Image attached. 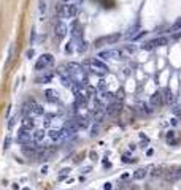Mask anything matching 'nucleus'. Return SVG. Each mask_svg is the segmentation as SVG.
<instances>
[{
    "label": "nucleus",
    "mask_w": 181,
    "mask_h": 190,
    "mask_svg": "<svg viewBox=\"0 0 181 190\" xmlns=\"http://www.w3.org/2000/svg\"><path fill=\"white\" fill-rule=\"evenodd\" d=\"M121 40V33H111V35H105V36H100L94 41V46L95 48H100L103 45H115Z\"/></svg>",
    "instance_id": "39448f33"
},
{
    "label": "nucleus",
    "mask_w": 181,
    "mask_h": 190,
    "mask_svg": "<svg viewBox=\"0 0 181 190\" xmlns=\"http://www.w3.org/2000/svg\"><path fill=\"white\" fill-rule=\"evenodd\" d=\"M172 138H175V131H169V133H167V141L172 142Z\"/></svg>",
    "instance_id": "393cba45"
},
{
    "label": "nucleus",
    "mask_w": 181,
    "mask_h": 190,
    "mask_svg": "<svg viewBox=\"0 0 181 190\" xmlns=\"http://www.w3.org/2000/svg\"><path fill=\"white\" fill-rule=\"evenodd\" d=\"M38 5H40V13H45L46 11V0H40Z\"/></svg>",
    "instance_id": "b1692460"
},
{
    "label": "nucleus",
    "mask_w": 181,
    "mask_h": 190,
    "mask_svg": "<svg viewBox=\"0 0 181 190\" xmlns=\"http://www.w3.org/2000/svg\"><path fill=\"white\" fill-rule=\"evenodd\" d=\"M99 57L102 59H111V60H119L122 57V52L119 49H108V51H102L99 54Z\"/></svg>",
    "instance_id": "0eeeda50"
},
{
    "label": "nucleus",
    "mask_w": 181,
    "mask_h": 190,
    "mask_svg": "<svg viewBox=\"0 0 181 190\" xmlns=\"http://www.w3.org/2000/svg\"><path fill=\"white\" fill-rule=\"evenodd\" d=\"M97 133H99V127H97V125H95V127L92 128V133H91V136H95Z\"/></svg>",
    "instance_id": "cd10ccee"
},
{
    "label": "nucleus",
    "mask_w": 181,
    "mask_h": 190,
    "mask_svg": "<svg viewBox=\"0 0 181 190\" xmlns=\"http://www.w3.org/2000/svg\"><path fill=\"white\" fill-rule=\"evenodd\" d=\"M146 174H148V168H138L133 171V181H142V179L146 178Z\"/></svg>",
    "instance_id": "2eb2a0df"
},
{
    "label": "nucleus",
    "mask_w": 181,
    "mask_h": 190,
    "mask_svg": "<svg viewBox=\"0 0 181 190\" xmlns=\"http://www.w3.org/2000/svg\"><path fill=\"white\" fill-rule=\"evenodd\" d=\"M45 138V130H41V128H38V130H33V133H32V140L35 141V142H40Z\"/></svg>",
    "instance_id": "aec40b11"
},
{
    "label": "nucleus",
    "mask_w": 181,
    "mask_h": 190,
    "mask_svg": "<svg viewBox=\"0 0 181 190\" xmlns=\"http://www.w3.org/2000/svg\"><path fill=\"white\" fill-rule=\"evenodd\" d=\"M22 190H29V189H22Z\"/></svg>",
    "instance_id": "2f4dec72"
},
{
    "label": "nucleus",
    "mask_w": 181,
    "mask_h": 190,
    "mask_svg": "<svg viewBox=\"0 0 181 190\" xmlns=\"http://www.w3.org/2000/svg\"><path fill=\"white\" fill-rule=\"evenodd\" d=\"M165 168H164V166H156V168H154V171H151V176H153V178H159V176H164L165 174Z\"/></svg>",
    "instance_id": "412c9836"
},
{
    "label": "nucleus",
    "mask_w": 181,
    "mask_h": 190,
    "mask_svg": "<svg viewBox=\"0 0 181 190\" xmlns=\"http://www.w3.org/2000/svg\"><path fill=\"white\" fill-rule=\"evenodd\" d=\"M70 131L67 130V128H60V130H56V128H53V130H49L48 131V136L51 138L53 141H56V142H60V141H65L67 138L70 136Z\"/></svg>",
    "instance_id": "423d86ee"
},
{
    "label": "nucleus",
    "mask_w": 181,
    "mask_h": 190,
    "mask_svg": "<svg viewBox=\"0 0 181 190\" xmlns=\"http://www.w3.org/2000/svg\"><path fill=\"white\" fill-rule=\"evenodd\" d=\"M75 120H76L78 128H88L89 127V120H88V117H84V116H76Z\"/></svg>",
    "instance_id": "f3484780"
},
{
    "label": "nucleus",
    "mask_w": 181,
    "mask_h": 190,
    "mask_svg": "<svg viewBox=\"0 0 181 190\" xmlns=\"http://www.w3.org/2000/svg\"><path fill=\"white\" fill-rule=\"evenodd\" d=\"M21 128H24V130H27V131L35 130V119L30 117V116L24 117L22 119V124H21Z\"/></svg>",
    "instance_id": "4468645a"
},
{
    "label": "nucleus",
    "mask_w": 181,
    "mask_h": 190,
    "mask_svg": "<svg viewBox=\"0 0 181 190\" xmlns=\"http://www.w3.org/2000/svg\"><path fill=\"white\" fill-rule=\"evenodd\" d=\"M45 98L48 103H59V95L54 89H46L45 90Z\"/></svg>",
    "instance_id": "f8f14e48"
},
{
    "label": "nucleus",
    "mask_w": 181,
    "mask_h": 190,
    "mask_svg": "<svg viewBox=\"0 0 181 190\" xmlns=\"http://www.w3.org/2000/svg\"><path fill=\"white\" fill-rule=\"evenodd\" d=\"M103 117H105V109H103V108H95V109L92 111V120L102 122Z\"/></svg>",
    "instance_id": "dca6fc26"
},
{
    "label": "nucleus",
    "mask_w": 181,
    "mask_h": 190,
    "mask_svg": "<svg viewBox=\"0 0 181 190\" xmlns=\"http://www.w3.org/2000/svg\"><path fill=\"white\" fill-rule=\"evenodd\" d=\"M140 109H142L143 114H151V113H153V108L148 106L146 103H142V105H140Z\"/></svg>",
    "instance_id": "4be33fe9"
},
{
    "label": "nucleus",
    "mask_w": 181,
    "mask_h": 190,
    "mask_svg": "<svg viewBox=\"0 0 181 190\" xmlns=\"http://www.w3.org/2000/svg\"><path fill=\"white\" fill-rule=\"evenodd\" d=\"M56 13H57L59 18L73 19L78 14V5H75V3H57Z\"/></svg>",
    "instance_id": "f257e3e1"
},
{
    "label": "nucleus",
    "mask_w": 181,
    "mask_h": 190,
    "mask_svg": "<svg viewBox=\"0 0 181 190\" xmlns=\"http://www.w3.org/2000/svg\"><path fill=\"white\" fill-rule=\"evenodd\" d=\"M53 79V73H45L41 76L37 78V84H46V83H51Z\"/></svg>",
    "instance_id": "a211bd4d"
},
{
    "label": "nucleus",
    "mask_w": 181,
    "mask_h": 190,
    "mask_svg": "<svg viewBox=\"0 0 181 190\" xmlns=\"http://www.w3.org/2000/svg\"><path fill=\"white\" fill-rule=\"evenodd\" d=\"M67 32H68V27L65 25V22H62V21H59L57 24H56V27H54V33H56V36L60 40V38H64V36L67 35Z\"/></svg>",
    "instance_id": "9d476101"
},
{
    "label": "nucleus",
    "mask_w": 181,
    "mask_h": 190,
    "mask_svg": "<svg viewBox=\"0 0 181 190\" xmlns=\"http://www.w3.org/2000/svg\"><path fill=\"white\" fill-rule=\"evenodd\" d=\"M41 173H43V174H46V173H48V166H43V168H41Z\"/></svg>",
    "instance_id": "c756f323"
},
{
    "label": "nucleus",
    "mask_w": 181,
    "mask_h": 190,
    "mask_svg": "<svg viewBox=\"0 0 181 190\" xmlns=\"http://www.w3.org/2000/svg\"><path fill=\"white\" fill-rule=\"evenodd\" d=\"M180 29H181V18H180L175 24H173L172 27H170V30H172V32H173V30H180Z\"/></svg>",
    "instance_id": "5701e85b"
},
{
    "label": "nucleus",
    "mask_w": 181,
    "mask_h": 190,
    "mask_svg": "<svg viewBox=\"0 0 181 190\" xmlns=\"http://www.w3.org/2000/svg\"><path fill=\"white\" fill-rule=\"evenodd\" d=\"M167 43H169V40H167L165 36H159V38H154V40H151V41H148L143 46V49H153V48H156V46H165Z\"/></svg>",
    "instance_id": "1a4fd4ad"
},
{
    "label": "nucleus",
    "mask_w": 181,
    "mask_h": 190,
    "mask_svg": "<svg viewBox=\"0 0 181 190\" xmlns=\"http://www.w3.org/2000/svg\"><path fill=\"white\" fill-rule=\"evenodd\" d=\"M91 171H92V168H91V166H86V168H83V174H88V173H91Z\"/></svg>",
    "instance_id": "a878e982"
},
{
    "label": "nucleus",
    "mask_w": 181,
    "mask_h": 190,
    "mask_svg": "<svg viewBox=\"0 0 181 190\" xmlns=\"http://www.w3.org/2000/svg\"><path fill=\"white\" fill-rule=\"evenodd\" d=\"M91 158H92V160H97V155H95V152H91Z\"/></svg>",
    "instance_id": "c85d7f7f"
},
{
    "label": "nucleus",
    "mask_w": 181,
    "mask_h": 190,
    "mask_svg": "<svg viewBox=\"0 0 181 190\" xmlns=\"http://www.w3.org/2000/svg\"><path fill=\"white\" fill-rule=\"evenodd\" d=\"M54 65V57L51 56V54H43V56L38 57V60L35 62V67H33V70L35 71H43L46 68H49V67Z\"/></svg>",
    "instance_id": "7ed1b4c3"
},
{
    "label": "nucleus",
    "mask_w": 181,
    "mask_h": 190,
    "mask_svg": "<svg viewBox=\"0 0 181 190\" xmlns=\"http://www.w3.org/2000/svg\"><path fill=\"white\" fill-rule=\"evenodd\" d=\"M162 95H164V100H165V103H173V100H175V95L170 89H164L162 90Z\"/></svg>",
    "instance_id": "6ab92c4d"
},
{
    "label": "nucleus",
    "mask_w": 181,
    "mask_h": 190,
    "mask_svg": "<svg viewBox=\"0 0 181 190\" xmlns=\"http://www.w3.org/2000/svg\"><path fill=\"white\" fill-rule=\"evenodd\" d=\"M164 103H165V100H164L162 90H157L149 97V106H162Z\"/></svg>",
    "instance_id": "6e6552de"
},
{
    "label": "nucleus",
    "mask_w": 181,
    "mask_h": 190,
    "mask_svg": "<svg viewBox=\"0 0 181 190\" xmlns=\"http://www.w3.org/2000/svg\"><path fill=\"white\" fill-rule=\"evenodd\" d=\"M60 2H62V3H68V0H60Z\"/></svg>",
    "instance_id": "7c9ffc66"
},
{
    "label": "nucleus",
    "mask_w": 181,
    "mask_h": 190,
    "mask_svg": "<svg viewBox=\"0 0 181 190\" xmlns=\"http://www.w3.org/2000/svg\"><path fill=\"white\" fill-rule=\"evenodd\" d=\"M121 111V105L118 103V101H111V103H108V106H106L105 113L108 114V116H116Z\"/></svg>",
    "instance_id": "ddd939ff"
},
{
    "label": "nucleus",
    "mask_w": 181,
    "mask_h": 190,
    "mask_svg": "<svg viewBox=\"0 0 181 190\" xmlns=\"http://www.w3.org/2000/svg\"><path fill=\"white\" fill-rule=\"evenodd\" d=\"M24 113H29L30 117L35 119V117H40V116L45 114V108H43L41 105H38V103H35V101L30 100L29 103L24 105Z\"/></svg>",
    "instance_id": "20e7f679"
},
{
    "label": "nucleus",
    "mask_w": 181,
    "mask_h": 190,
    "mask_svg": "<svg viewBox=\"0 0 181 190\" xmlns=\"http://www.w3.org/2000/svg\"><path fill=\"white\" fill-rule=\"evenodd\" d=\"M18 141L21 142L22 146H24V144H27V142H30V141H33V140H32V133H29L27 130L21 128V130L18 131Z\"/></svg>",
    "instance_id": "9b49d317"
},
{
    "label": "nucleus",
    "mask_w": 181,
    "mask_h": 190,
    "mask_svg": "<svg viewBox=\"0 0 181 190\" xmlns=\"http://www.w3.org/2000/svg\"><path fill=\"white\" fill-rule=\"evenodd\" d=\"M103 189H105V190H111L113 189V184H111V182H106V184L103 185Z\"/></svg>",
    "instance_id": "bb28decb"
},
{
    "label": "nucleus",
    "mask_w": 181,
    "mask_h": 190,
    "mask_svg": "<svg viewBox=\"0 0 181 190\" xmlns=\"http://www.w3.org/2000/svg\"><path fill=\"white\" fill-rule=\"evenodd\" d=\"M84 67H88V70H91L95 74H105L106 71H108L106 63L100 59H88L84 62Z\"/></svg>",
    "instance_id": "f03ea898"
}]
</instances>
